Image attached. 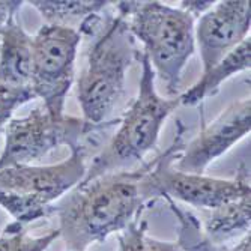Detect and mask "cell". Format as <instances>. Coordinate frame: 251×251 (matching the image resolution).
Wrapping results in <instances>:
<instances>
[{"label":"cell","mask_w":251,"mask_h":251,"mask_svg":"<svg viewBox=\"0 0 251 251\" xmlns=\"http://www.w3.org/2000/svg\"><path fill=\"white\" fill-rule=\"evenodd\" d=\"M17 108L18 107L14 102H11L9 100L0 95V131H2V128L6 126V124L12 119V115Z\"/></svg>","instance_id":"18"},{"label":"cell","mask_w":251,"mask_h":251,"mask_svg":"<svg viewBox=\"0 0 251 251\" xmlns=\"http://www.w3.org/2000/svg\"><path fill=\"white\" fill-rule=\"evenodd\" d=\"M128 21L135 41L145 47L155 77L169 98L179 97L182 71L196 51L194 18L184 9L163 2H113Z\"/></svg>","instance_id":"2"},{"label":"cell","mask_w":251,"mask_h":251,"mask_svg":"<svg viewBox=\"0 0 251 251\" xmlns=\"http://www.w3.org/2000/svg\"><path fill=\"white\" fill-rule=\"evenodd\" d=\"M21 0H0V33L9 25L11 21L17 20V12L21 9Z\"/></svg>","instance_id":"17"},{"label":"cell","mask_w":251,"mask_h":251,"mask_svg":"<svg viewBox=\"0 0 251 251\" xmlns=\"http://www.w3.org/2000/svg\"><path fill=\"white\" fill-rule=\"evenodd\" d=\"M251 100L232 102L184 146L175 161V169L184 173L204 175L211 163L229 152L250 134Z\"/></svg>","instance_id":"9"},{"label":"cell","mask_w":251,"mask_h":251,"mask_svg":"<svg viewBox=\"0 0 251 251\" xmlns=\"http://www.w3.org/2000/svg\"><path fill=\"white\" fill-rule=\"evenodd\" d=\"M118 251H180L176 242H164L148 235V224L140 217L119 232Z\"/></svg>","instance_id":"16"},{"label":"cell","mask_w":251,"mask_h":251,"mask_svg":"<svg viewBox=\"0 0 251 251\" xmlns=\"http://www.w3.org/2000/svg\"><path fill=\"white\" fill-rule=\"evenodd\" d=\"M140 60L143 73L139 95L125 113L116 134L87 167L83 180L142 166L145 156L156 148L164 122L180 105L179 97L164 98L156 92L155 74L145 53Z\"/></svg>","instance_id":"4"},{"label":"cell","mask_w":251,"mask_h":251,"mask_svg":"<svg viewBox=\"0 0 251 251\" xmlns=\"http://www.w3.org/2000/svg\"><path fill=\"white\" fill-rule=\"evenodd\" d=\"M250 199L251 196H247L212 211H200L199 221L204 236L215 245L223 247L236 235L248 233L251 215Z\"/></svg>","instance_id":"13"},{"label":"cell","mask_w":251,"mask_h":251,"mask_svg":"<svg viewBox=\"0 0 251 251\" xmlns=\"http://www.w3.org/2000/svg\"><path fill=\"white\" fill-rule=\"evenodd\" d=\"M251 11L248 0L215 2L194 21V41L200 51L203 71L223 60L250 36Z\"/></svg>","instance_id":"10"},{"label":"cell","mask_w":251,"mask_h":251,"mask_svg":"<svg viewBox=\"0 0 251 251\" xmlns=\"http://www.w3.org/2000/svg\"><path fill=\"white\" fill-rule=\"evenodd\" d=\"M227 251H250V232L244 235V238L230 250H227Z\"/></svg>","instance_id":"19"},{"label":"cell","mask_w":251,"mask_h":251,"mask_svg":"<svg viewBox=\"0 0 251 251\" xmlns=\"http://www.w3.org/2000/svg\"><path fill=\"white\" fill-rule=\"evenodd\" d=\"M84 135L83 119L66 115L56 118L44 105L36 107L26 116L12 118L6 124L0 169L33 164L60 146L80 149Z\"/></svg>","instance_id":"8"},{"label":"cell","mask_w":251,"mask_h":251,"mask_svg":"<svg viewBox=\"0 0 251 251\" xmlns=\"http://www.w3.org/2000/svg\"><path fill=\"white\" fill-rule=\"evenodd\" d=\"M57 238H60L59 229L44 236H32L27 233L26 226L14 221L0 235V251H45Z\"/></svg>","instance_id":"15"},{"label":"cell","mask_w":251,"mask_h":251,"mask_svg":"<svg viewBox=\"0 0 251 251\" xmlns=\"http://www.w3.org/2000/svg\"><path fill=\"white\" fill-rule=\"evenodd\" d=\"M84 146L50 166L0 169V206L18 224L26 226L54 214V203L81 184L86 176Z\"/></svg>","instance_id":"5"},{"label":"cell","mask_w":251,"mask_h":251,"mask_svg":"<svg viewBox=\"0 0 251 251\" xmlns=\"http://www.w3.org/2000/svg\"><path fill=\"white\" fill-rule=\"evenodd\" d=\"M251 68V39H244L235 50H232L223 60L209 70L203 71L201 77L185 92L179 94L182 105H197L206 98L218 94L220 86L230 77L250 71Z\"/></svg>","instance_id":"12"},{"label":"cell","mask_w":251,"mask_h":251,"mask_svg":"<svg viewBox=\"0 0 251 251\" xmlns=\"http://www.w3.org/2000/svg\"><path fill=\"white\" fill-rule=\"evenodd\" d=\"M139 59L137 41L124 15L111 17L89 50L87 66L77 80L84 131L102 126L125 92L129 66Z\"/></svg>","instance_id":"3"},{"label":"cell","mask_w":251,"mask_h":251,"mask_svg":"<svg viewBox=\"0 0 251 251\" xmlns=\"http://www.w3.org/2000/svg\"><path fill=\"white\" fill-rule=\"evenodd\" d=\"M29 3L41 14L45 25L71 27L78 32L90 17L111 5L108 0H30Z\"/></svg>","instance_id":"14"},{"label":"cell","mask_w":251,"mask_h":251,"mask_svg":"<svg viewBox=\"0 0 251 251\" xmlns=\"http://www.w3.org/2000/svg\"><path fill=\"white\" fill-rule=\"evenodd\" d=\"M184 146V125L179 122L173 143L166 152L152 159L148 172L140 180V191L146 200L163 197L190 204L199 211H212L251 196L250 170L244 163L232 179H218L176 170L175 161Z\"/></svg>","instance_id":"6"},{"label":"cell","mask_w":251,"mask_h":251,"mask_svg":"<svg viewBox=\"0 0 251 251\" xmlns=\"http://www.w3.org/2000/svg\"><path fill=\"white\" fill-rule=\"evenodd\" d=\"M149 163L83 180L54 204L57 229L68 251H87L140 217L148 201L140 191V180Z\"/></svg>","instance_id":"1"},{"label":"cell","mask_w":251,"mask_h":251,"mask_svg":"<svg viewBox=\"0 0 251 251\" xmlns=\"http://www.w3.org/2000/svg\"><path fill=\"white\" fill-rule=\"evenodd\" d=\"M83 35L77 29L42 25L32 36V94L56 118L65 116L66 97L75 80Z\"/></svg>","instance_id":"7"},{"label":"cell","mask_w":251,"mask_h":251,"mask_svg":"<svg viewBox=\"0 0 251 251\" xmlns=\"http://www.w3.org/2000/svg\"><path fill=\"white\" fill-rule=\"evenodd\" d=\"M30 80L32 36L14 20L0 33V95L17 107L35 100Z\"/></svg>","instance_id":"11"}]
</instances>
